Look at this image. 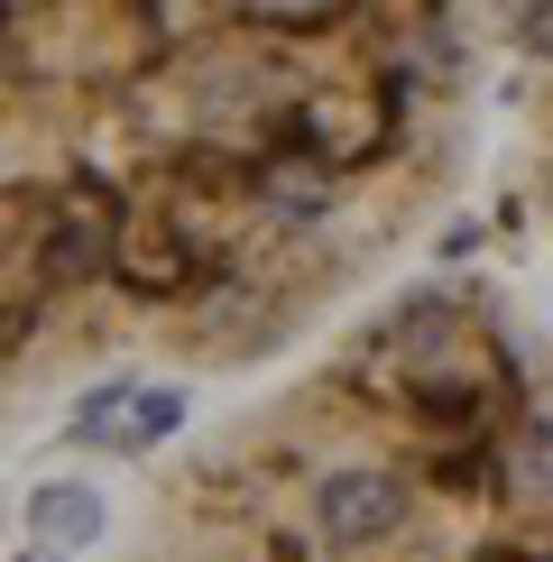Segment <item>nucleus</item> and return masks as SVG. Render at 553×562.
I'll return each mask as SVG.
<instances>
[{"instance_id":"3","label":"nucleus","mask_w":553,"mask_h":562,"mask_svg":"<svg viewBox=\"0 0 553 562\" xmlns=\"http://www.w3.org/2000/svg\"><path fill=\"white\" fill-rule=\"evenodd\" d=\"M526 65V102H517V138H526V184H535L544 222H553V10H517L507 19Z\"/></svg>"},{"instance_id":"2","label":"nucleus","mask_w":553,"mask_h":562,"mask_svg":"<svg viewBox=\"0 0 553 562\" xmlns=\"http://www.w3.org/2000/svg\"><path fill=\"white\" fill-rule=\"evenodd\" d=\"M111 562H553V341L498 286L379 295L138 488Z\"/></svg>"},{"instance_id":"1","label":"nucleus","mask_w":553,"mask_h":562,"mask_svg":"<svg viewBox=\"0 0 553 562\" xmlns=\"http://www.w3.org/2000/svg\"><path fill=\"white\" fill-rule=\"evenodd\" d=\"M452 10H0V442L129 360H295L471 157Z\"/></svg>"}]
</instances>
